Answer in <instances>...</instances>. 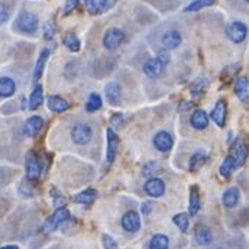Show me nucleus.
Listing matches in <instances>:
<instances>
[{
    "mask_svg": "<svg viewBox=\"0 0 249 249\" xmlns=\"http://www.w3.org/2000/svg\"><path fill=\"white\" fill-rule=\"evenodd\" d=\"M124 41V34L119 28H110L109 31H106V34L103 36V45L109 51H115L116 48H119Z\"/></svg>",
    "mask_w": 249,
    "mask_h": 249,
    "instance_id": "obj_4",
    "label": "nucleus"
},
{
    "mask_svg": "<svg viewBox=\"0 0 249 249\" xmlns=\"http://www.w3.org/2000/svg\"><path fill=\"white\" fill-rule=\"evenodd\" d=\"M188 210H190V214L191 216H196L200 210V196H198V191L196 187L191 188L190 191V206H188Z\"/></svg>",
    "mask_w": 249,
    "mask_h": 249,
    "instance_id": "obj_29",
    "label": "nucleus"
},
{
    "mask_svg": "<svg viewBox=\"0 0 249 249\" xmlns=\"http://www.w3.org/2000/svg\"><path fill=\"white\" fill-rule=\"evenodd\" d=\"M207 161V157H206V152L204 151H198L196 152L191 158H190V171H198Z\"/></svg>",
    "mask_w": 249,
    "mask_h": 249,
    "instance_id": "obj_27",
    "label": "nucleus"
},
{
    "mask_svg": "<svg viewBox=\"0 0 249 249\" xmlns=\"http://www.w3.org/2000/svg\"><path fill=\"white\" fill-rule=\"evenodd\" d=\"M96 198H97V191L93 188L84 190V191L78 193L77 196H74V201L77 204H91Z\"/></svg>",
    "mask_w": 249,
    "mask_h": 249,
    "instance_id": "obj_25",
    "label": "nucleus"
},
{
    "mask_svg": "<svg viewBox=\"0 0 249 249\" xmlns=\"http://www.w3.org/2000/svg\"><path fill=\"white\" fill-rule=\"evenodd\" d=\"M48 57H50V50H47V48L42 50V51H41V55H39V58H38V61H36V65H35V70H34V80H35V81H38V80L42 77L45 64L48 61Z\"/></svg>",
    "mask_w": 249,
    "mask_h": 249,
    "instance_id": "obj_24",
    "label": "nucleus"
},
{
    "mask_svg": "<svg viewBox=\"0 0 249 249\" xmlns=\"http://www.w3.org/2000/svg\"><path fill=\"white\" fill-rule=\"evenodd\" d=\"M226 35L232 42L241 44L247 39L248 28L244 22H232L226 26Z\"/></svg>",
    "mask_w": 249,
    "mask_h": 249,
    "instance_id": "obj_5",
    "label": "nucleus"
},
{
    "mask_svg": "<svg viewBox=\"0 0 249 249\" xmlns=\"http://www.w3.org/2000/svg\"><path fill=\"white\" fill-rule=\"evenodd\" d=\"M113 6V0H86V7L91 15H100Z\"/></svg>",
    "mask_w": 249,
    "mask_h": 249,
    "instance_id": "obj_14",
    "label": "nucleus"
},
{
    "mask_svg": "<svg viewBox=\"0 0 249 249\" xmlns=\"http://www.w3.org/2000/svg\"><path fill=\"white\" fill-rule=\"evenodd\" d=\"M55 34H57V25H55V22L54 20H48L45 23V26H44V38L47 41H51L55 36Z\"/></svg>",
    "mask_w": 249,
    "mask_h": 249,
    "instance_id": "obj_35",
    "label": "nucleus"
},
{
    "mask_svg": "<svg viewBox=\"0 0 249 249\" xmlns=\"http://www.w3.org/2000/svg\"><path fill=\"white\" fill-rule=\"evenodd\" d=\"M173 222L176 223V226H177L181 232H187V231H188L190 219H188V214H187V213H177V214L173 217Z\"/></svg>",
    "mask_w": 249,
    "mask_h": 249,
    "instance_id": "obj_33",
    "label": "nucleus"
},
{
    "mask_svg": "<svg viewBox=\"0 0 249 249\" xmlns=\"http://www.w3.org/2000/svg\"><path fill=\"white\" fill-rule=\"evenodd\" d=\"M71 138L77 145H87L93 138V129L87 124H75L71 129Z\"/></svg>",
    "mask_w": 249,
    "mask_h": 249,
    "instance_id": "obj_3",
    "label": "nucleus"
},
{
    "mask_svg": "<svg viewBox=\"0 0 249 249\" xmlns=\"http://www.w3.org/2000/svg\"><path fill=\"white\" fill-rule=\"evenodd\" d=\"M168 247H170V241L162 233L154 235L149 242V249H168Z\"/></svg>",
    "mask_w": 249,
    "mask_h": 249,
    "instance_id": "obj_28",
    "label": "nucleus"
},
{
    "mask_svg": "<svg viewBox=\"0 0 249 249\" xmlns=\"http://www.w3.org/2000/svg\"><path fill=\"white\" fill-rule=\"evenodd\" d=\"M143 188H145V193L154 198H158L165 193V184L161 178H149L145 183Z\"/></svg>",
    "mask_w": 249,
    "mask_h": 249,
    "instance_id": "obj_11",
    "label": "nucleus"
},
{
    "mask_svg": "<svg viewBox=\"0 0 249 249\" xmlns=\"http://www.w3.org/2000/svg\"><path fill=\"white\" fill-rule=\"evenodd\" d=\"M196 241H197V244L201 245V247L210 245L212 241H213V233H212V231H210L209 228H206V226L197 228V231H196Z\"/></svg>",
    "mask_w": 249,
    "mask_h": 249,
    "instance_id": "obj_23",
    "label": "nucleus"
},
{
    "mask_svg": "<svg viewBox=\"0 0 249 249\" xmlns=\"http://www.w3.org/2000/svg\"><path fill=\"white\" fill-rule=\"evenodd\" d=\"M102 245H103L105 249H118L116 241L110 235H107V233H103L102 235Z\"/></svg>",
    "mask_w": 249,
    "mask_h": 249,
    "instance_id": "obj_37",
    "label": "nucleus"
},
{
    "mask_svg": "<svg viewBox=\"0 0 249 249\" xmlns=\"http://www.w3.org/2000/svg\"><path fill=\"white\" fill-rule=\"evenodd\" d=\"M190 124L197 130H204L209 126V116L204 110H196L190 118Z\"/></svg>",
    "mask_w": 249,
    "mask_h": 249,
    "instance_id": "obj_21",
    "label": "nucleus"
},
{
    "mask_svg": "<svg viewBox=\"0 0 249 249\" xmlns=\"http://www.w3.org/2000/svg\"><path fill=\"white\" fill-rule=\"evenodd\" d=\"M9 19V9L4 3H0V25Z\"/></svg>",
    "mask_w": 249,
    "mask_h": 249,
    "instance_id": "obj_39",
    "label": "nucleus"
},
{
    "mask_svg": "<svg viewBox=\"0 0 249 249\" xmlns=\"http://www.w3.org/2000/svg\"><path fill=\"white\" fill-rule=\"evenodd\" d=\"M124 115H122V113H115V115H113V116H112V121H110V122H112V124H113V126H116V127H121V124H124Z\"/></svg>",
    "mask_w": 249,
    "mask_h": 249,
    "instance_id": "obj_40",
    "label": "nucleus"
},
{
    "mask_svg": "<svg viewBox=\"0 0 249 249\" xmlns=\"http://www.w3.org/2000/svg\"><path fill=\"white\" fill-rule=\"evenodd\" d=\"M118 145H119V141H118L116 133L112 129H107V152H106V161L109 164H112L115 161V158H116Z\"/></svg>",
    "mask_w": 249,
    "mask_h": 249,
    "instance_id": "obj_15",
    "label": "nucleus"
},
{
    "mask_svg": "<svg viewBox=\"0 0 249 249\" xmlns=\"http://www.w3.org/2000/svg\"><path fill=\"white\" fill-rule=\"evenodd\" d=\"M122 226L126 232L129 233H135L141 229V217L138 214V212L135 210H129L126 212L122 217Z\"/></svg>",
    "mask_w": 249,
    "mask_h": 249,
    "instance_id": "obj_8",
    "label": "nucleus"
},
{
    "mask_svg": "<svg viewBox=\"0 0 249 249\" xmlns=\"http://www.w3.org/2000/svg\"><path fill=\"white\" fill-rule=\"evenodd\" d=\"M231 157L233 158L235 161V167L236 168H241L245 161H247V157H248V151H247V145L245 142L238 138L233 143H232V152H231Z\"/></svg>",
    "mask_w": 249,
    "mask_h": 249,
    "instance_id": "obj_7",
    "label": "nucleus"
},
{
    "mask_svg": "<svg viewBox=\"0 0 249 249\" xmlns=\"http://www.w3.org/2000/svg\"><path fill=\"white\" fill-rule=\"evenodd\" d=\"M105 94H106V99L110 105H119L121 103V99H122V87L119 83L116 81H112L106 86L105 89Z\"/></svg>",
    "mask_w": 249,
    "mask_h": 249,
    "instance_id": "obj_13",
    "label": "nucleus"
},
{
    "mask_svg": "<svg viewBox=\"0 0 249 249\" xmlns=\"http://www.w3.org/2000/svg\"><path fill=\"white\" fill-rule=\"evenodd\" d=\"M39 20L38 16L31 12H23L16 19V28L23 34H35L38 31Z\"/></svg>",
    "mask_w": 249,
    "mask_h": 249,
    "instance_id": "obj_1",
    "label": "nucleus"
},
{
    "mask_svg": "<svg viewBox=\"0 0 249 249\" xmlns=\"http://www.w3.org/2000/svg\"><path fill=\"white\" fill-rule=\"evenodd\" d=\"M41 173H42V164L39 157L34 151H29L26 154V178L29 181H36L39 180Z\"/></svg>",
    "mask_w": 249,
    "mask_h": 249,
    "instance_id": "obj_2",
    "label": "nucleus"
},
{
    "mask_svg": "<svg viewBox=\"0 0 249 249\" xmlns=\"http://www.w3.org/2000/svg\"><path fill=\"white\" fill-rule=\"evenodd\" d=\"M213 3H214V0H194L187 6L184 10L186 12H197V10H201L207 6H212Z\"/></svg>",
    "mask_w": 249,
    "mask_h": 249,
    "instance_id": "obj_34",
    "label": "nucleus"
},
{
    "mask_svg": "<svg viewBox=\"0 0 249 249\" xmlns=\"http://www.w3.org/2000/svg\"><path fill=\"white\" fill-rule=\"evenodd\" d=\"M226 115H228V107H226V102L225 100H219L216 103V106L213 107L210 118L213 119V122L217 124L219 127H223L226 124Z\"/></svg>",
    "mask_w": 249,
    "mask_h": 249,
    "instance_id": "obj_10",
    "label": "nucleus"
},
{
    "mask_svg": "<svg viewBox=\"0 0 249 249\" xmlns=\"http://www.w3.org/2000/svg\"><path fill=\"white\" fill-rule=\"evenodd\" d=\"M235 94L244 103L249 102V83L247 77H239L235 81Z\"/></svg>",
    "mask_w": 249,
    "mask_h": 249,
    "instance_id": "obj_18",
    "label": "nucleus"
},
{
    "mask_svg": "<svg viewBox=\"0 0 249 249\" xmlns=\"http://www.w3.org/2000/svg\"><path fill=\"white\" fill-rule=\"evenodd\" d=\"M16 91V83L10 77L0 78V97H10Z\"/></svg>",
    "mask_w": 249,
    "mask_h": 249,
    "instance_id": "obj_22",
    "label": "nucleus"
},
{
    "mask_svg": "<svg viewBox=\"0 0 249 249\" xmlns=\"http://www.w3.org/2000/svg\"><path fill=\"white\" fill-rule=\"evenodd\" d=\"M42 103H44V91H42L41 86H36V89L32 91V94L29 97V109L36 110Z\"/></svg>",
    "mask_w": 249,
    "mask_h": 249,
    "instance_id": "obj_26",
    "label": "nucleus"
},
{
    "mask_svg": "<svg viewBox=\"0 0 249 249\" xmlns=\"http://www.w3.org/2000/svg\"><path fill=\"white\" fill-rule=\"evenodd\" d=\"M173 145H174L173 136L165 130H161L154 136V146L161 152H168L170 149H173Z\"/></svg>",
    "mask_w": 249,
    "mask_h": 249,
    "instance_id": "obj_9",
    "label": "nucleus"
},
{
    "mask_svg": "<svg viewBox=\"0 0 249 249\" xmlns=\"http://www.w3.org/2000/svg\"><path fill=\"white\" fill-rule=\"evenodd\" d=\"M78 3H80V0H67L65 7H64V15H70L77 7Z\"/></svg>",
    "mask_w": 249,
    "mask_h": 249,
    "instance_id": "obj_38",
    "label": "nucleus"
},
{
    "mask_svg": "<svg viewBox=\"0 0 249 249\" xmlns=\"http://www.w3.org/2000/svg\"><path fill=\"white\" fill-rule=\"evenodd\" d=\"M181 35L178 31H168L164 34L162 36V45L165 47V50H176L181 45Z\"/></svg>",
    "mask_w": 249,
    "mask_h": 249,
    "instance_id": "obj_17",
    "label": "nucleus"
},
{
    "mask_svg": "<svg viewBox=\"0 0 249 249\" xmlns=\"http://www.w3.org/2000/svg\"><path fill=\"white\" fill-rule=\"evenodd\" d=\"M47 106L51 112H55V113H62L65 110H68L70 107V103L67 100H64L60 96H48L47 99Z\"/></svg>",
    "mask_w": 249,
    "mask_h": 249,
    "instance_id": "obj_19",
    "label": "nucleus"
},
{
    "mask_svg": "<svg viewBox=\"0 0 249 249\" xmlns=\"http://www.w3.org/2000/svg\"><path fill=\"white\" fill-rule=\"evenodd\" d=\"M44 127V119L39 116H31L23 126V132L28 136H36Z\"/></svg>",
    "mask_w": 249,
    "mask_h": 249,
    "instance_id": "obj_16",
    "label": "nucleus"
},
{
    "mask_svg": "<svg viewBox=\"0 0 249 249\" xmlns=\"http://www.w3.org/2000/svg\"><path fill=\"white\" fill-rule=\"evenodd\" d=\"M160 170V165L157 161H149L148 164H145V167L142 168V174L143 177H151L154 174H157V171Z\"/></svg>",
    "mask_w": 249,
    "mask_h": 249,
    "instance_id": "obj_36",
    "label": "nucleus"
},
{
    "mask_svg": "<svg viewBox=\"0 0 249 249\" xmlns=\"http://www.w3.org/2000/svg\"><path fill=\"white\" fill-rule=\"evenodd\" d=\"M164 67H165V64L161 61L158 57H155V58H151V60H148V61L145 62V65H143V72H145L149 78H157V77L161 75Z\"/></svg>",
    "mask_w": 249,
    "mask_h": 249,
    "instance_id": "obj_12",
    "label": "nucleus"
},
{
    "mask_svg": "<svg viewBox=\"0 0 249 249\" xmlns=\"http://www.w3.org/2000/svg\"><path fill=\"white\" fill-rule=\"evenodd\" d=\"M233 170H236V167H235V161H233V158L229 155V157H226V158H225V161H223V162H222V165H220V174H222L225 178H229V177L232 176Z\"/></svg>",
    "mask_w": 249,
    "mask_h": 249,
    "instance_id": "obj_31",
    "label": "nucleus"
},
{
    "mask_svg": "<svg viewBox=\"0 0 249 249\" xmlns=\"http://www.w3.org/2000/svg\"><path fill=\"white\" fill-rule=\"evenodd\" d=\"M239 198H241L239 188H238V187H229V188L223 193L222 201H223V204H225L228 209H232V207H235V206L239 203Z\"/></svg>",
    "mask_w": 249,
    "mask_h": 249,
    "instance_id": "obj_20",
    "label": "nucleus"
},
{
    "mask_svg": "<svg viewBox=\"0 0 249 249\" xmlns=\"http://www.w3.org/2000/svg\"><path fill=\"white\" fill-rule=\"evenodd\" d=\"M0 249H19L18 245H6V247H1Z\"/></svg>",
    "mask_w": 249,
    "mask_h": 249,
    "instance_id": "obj_41",
    "label": "nucleus"
},
{
    "mask_svg": "<svg viewBox=\"0 0 249 249\" xmlns=\"http://www.w3.org/2000/svg\"><path fill=\"white\" fill-rule=\"evenodd\" d=\"M64 45L71 51V53H78L81 48V42L80 39L74 35V34H67L64 36Z\"/></svg>",
    "mask_w": 249,
    "mask_h": 249,
    "instance_id": "obj_30",
    "label": "nucleus"
},
{
    "mask_svg": "<svg viewBox=\"0 0 249 249\" xmlns=\"http://www.w3.org/2000/svg\"><path fill=\"white\" fill-rule=\"evenodd\" d=\"M102 107V97L97 93H91L87 99L86 103V110L87 112H96Z\"/></svg>",
    "mask_w": 249,
    "mask_h": 249,
    "instance_id": "obj_32",
    "label": "nucleus"
},
{
    "mask_svg": "<svg viewBox=\"0 0 249 249\" xmlns=\"http://www.w3.org/2000/svg\"><path fill=\"white\" fill-rule=\"evenodd\" d=\"M70 210L68 209H65V207H58L57 210H55V213L54 214H51L48 219H47V222H45V225H44V229L47 231V232H53V231H55L61 223L64 222H67L68 219H70Z\"/></svg>",
    "mask_w": 249,
    "mask_h": 249,
    "instance_id": "obj_6",
    "label": "nucleus"
}]
</instances>
